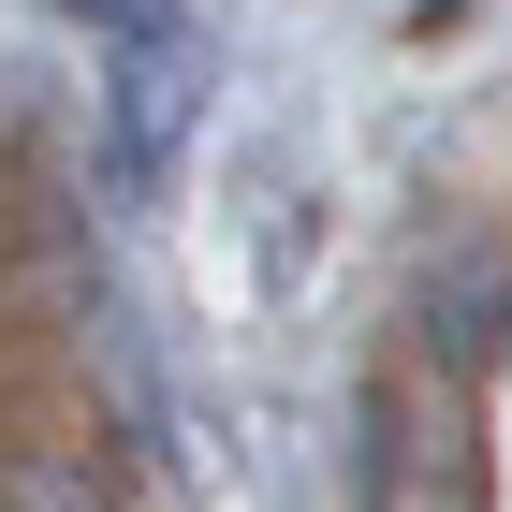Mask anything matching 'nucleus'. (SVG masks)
Instances as JSON below:
<instances>
[{
  "instance_id": "f257e3e1",
  "label": "nucleus",
  "mask_w": 512,
  "mask_h": 512,
  "mask_svg": "<svg viewBox=\"0 0 512 512\" xmlns=\"http://www.w3.org/2000/svg\"><path fill=\"white\" fill-rule=\"evenodd\" d=\"M118 15V74H103V132H118V191H161L176 147H191V30L161 15V0H103Z\"/></svg>"
},
{
  "instance_id": "f03ea898",
  "label": "nucleus",
  "mask_w": 512,
  "mask_h": 512,
  "mask_svg": "<svg viewBox=\"0 0 512 512\" xmlns=\"http://www.w3.org/2000/svg\"><path fill=\"white\" fill-rule=\"evenodd\" d=\"M0 512H118V498H103V469L74 439H15L0 454Z\"/></svg>"
},
{
  "instance_id": "7ed1b4c3",
  "label": "nucleus",
  "mask_w": 512,
  "mask_h": 512,
  "mask_svg": "<svg viewBox=\"0 0 512 512\" xmlns=\"http://www.w3.org/2000/svg\"><path fill=\"white\" fill-rule=\"evenodd\" d=\"M498 308H512V264H469L454 278V322H425L439 352H498Z\"/></svg>"
}]
</instances>
